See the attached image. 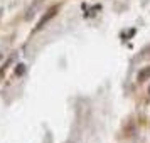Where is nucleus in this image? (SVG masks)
<instances>
[{
	"label": "nucleus",
	"mask_w": 150,
	"mask_h": 143,
	"mask_svg": "<svg viewBox=\"0 0 150 143\" xmlns=\"http://www.w3.org/2000/svg\"><path fill=\"white\" fill-rule=\"evenodd\" d=\"M133 34H135V29H130L128 32H125V34H123V37H132Z\"/></svg>",
	"instance_id": "4"
},
{
	"label": "nucleus",
	"mask_w": 150,
	"mask_h": 143,
	"mask_svg": "<svg viewBox=\"0 0 150 143\" xmlns=\"http://www.w3.org/2000/svg\"><path fill=\"white\" fill-rule=\"evenodd\" d=\"M25 64H17V68H15V76H22L25 73Z\"/></svg>",
	"instance_id": "3"
},
{
	"label": "nucleus",
	"mask_w": 150,
	"mask_h": 143,
	"mask_svg": "<svg viewBox=\"0 0 150 143\" xmlns=\"http://www.w3.org/2000/svg\"><path fill=\"white\" fill-rule=\"evenodd\" d=\"M0 57H2V56H0Z\"/></svg>",
	"instance_id": "6"
},
{
	"label": "nucleus",
	"mask_w": 150,
	"mask_h": 143,
	"mask_svg": "<svg viewBox=\"0 0 150 143\" xmlns=\"http://www.w3.org/2000/svg\"><path fill=\"white\" fill-rule=\"evenodd\" d=\"M56 12H57V7H54V8H51V10H47L46 14H44V17H42L41 20H39V24H37V29H42L44 25H46V22L47 20H51L52 17L56 15Z\"/></svg>",
	"instance_id": "1"
},
{
	"label": "nucleus",
	"mask_w": 150,
	"mask_h": 143,
	"mask_svg": "<svg viewBox=\"0 0 150 143\" xmlns=\"http://www.w3.org/2000/svg\"><path fill=\"white\" fill-rule=\"evenodd\" d=\"M149 93H150V84H149Z\"/></svg>",
	"instance_id": "5"
},
{
	"label": "nucleus",
	"mask_w": 150,
	"mask_h": 143,
	"mask_svg": "<svg viewBox=\"0 0 150 143\" xmlns=\"http://www.w3.org/2000/svg\"><path fill=\"white\" fill-rule=\"evenodd\" d=\"M147 77H150V66L145 68V69H142V71L138 73V81H145Z\"/></svg>",
	"instance_id": "2"
}]
</instances>
